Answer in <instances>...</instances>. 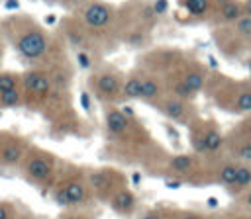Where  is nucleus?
<instances>
[{"label": "nucleus", "mask_w": 251, "mask_h": 219, "mask_svg": "<svg viewBox=\"0 0 251 219\" xmlns=\"http://www.w3.org/2000/svg\"><path fill=\"white\" fill-rule=\"evenodd\" d=\"M0 31L6 41L18 51V55L29 63L43 59L49 51V37L47 33L27 16L14 14L0 22Z\"/></svg>", "instance_id": "f257e3e1"}, {"label": "nucleus", "mask_w": 251, "mask_h": 219, "mask_svg": "<svg viewBox=\"0 0 251 219\" xmlns=\"http://www.w3.org/2000/svg\"><path fill=\"white\" fill-rule=\"evenodd\" d=\"M20 166H22L25 178L31 182H37V184L47 182L53 174V158L49 156V153H43L37 149H29Z\"/></svg>", "instance_id": "f03ea898"}, {"label": "nucleus", "mask_w": 251, "mask_h": 219, "mask_svg": "<svg viewBox=\"0 0 251 219\" xmlns=\"http://www.w3.org/2000/svg\"><path fill=\"white\" fill-rule=\"evenodd\" d=\"M29 147L24 137L8 131H0V166H20Z\"/></svg>", "instance_id": "7ed1b4c3"}, {"label": "nucleus", "mask_w": 251, "mask_h": 219, "mask_svg": "<svg viewBox=\"0 0 251 219\" xmlns=\"http://www.w3.org/2000/svg\"><path fill=\"white\" fill-rule=\"evenodd\" d=\"M22 92L24 98H47L51 94V78L41 70H27L22 74Z\"/></svg>", "instance_id": "20e7f679"}, {"label": "nucleus", "mask_w": 251, "mask_h": 219, "mask_svg": "<svg viewBox=\"0 0 251 219\" xmlns=\"http://www.w3.org/2000/svg\"><path fill=\"white\" fill-rule=\"evenodd\" d=\"M82 18L88 27H104L112 18V10L102 2H92L84 8Z\"/></svg>", "instance_id": "39448f33"}, {"label": "nucleus", "mask_w": 251, "mask_h": 219, "mask_svg": "<svg viewBox=\"0 0 251 219\" xmlns=\"http://www.w3.org/2000/svg\"><path fill=\"white\" fill-rule=\"evenodd\" d=\"M61 188H63V192L67 196L69 205H78V203H82L86 199V186L80 180H69Z\"/></svg>", "instance_id": "423d86ee"}, {"label": "nucleus", "mask_w": 251, "mask_h": 219, "mask_svg": "<svg viewBox=\"0 0 251 219\" xmlns=\"http://www.w3.org/2000/svg\"><path fill=\"white\" fill-rule=\"evenodd\" d=\"M106 127H108L110 133L120 135V133H124L127 129V119H126V115L122 111L112 110V111L106 113Z\"/></svg>", "instance_id": "0eeeda50"}, {"label": "nucleus", "mask_w": 251, "mask_h": 219, "mask_svg": "<svg viewBox=\"0 0 251 219\" xmlns=\"http://www.w3.org/2000/svg\"><path fill=\"white\" fill-rule=\"evenodd\" d=\"M112 205H114V209H118V211H129V209L135 205V197H133L131 192L122 190V192H118V194L114 196Z\"/></svg>", "instance_id": "6e6552de"}, {"label": "nucleus", "mask_w": 251, "mask_h": 219, "mask_svg": "<svg viewBox=\"0 0 251 219\" xmlns=\"http://www.w3.org/2000/svg\"><path fill=\"white\" fill-rule=\"evenodd\" d=\"M96 88L102 94H116L118 88H120V82L114 74H100L98 80H96Z\"/></svg>", "instance_id": "1a4fd4ad"}, {"label": "nucleus", "mask_w": 251, "mask_h": 219, "mask_svg": "<svg viewBox=\"0 0 251 219\" xmlns=\"http://www.w3.org/2000/svg\"><path fill=\"white\" fill-rule=\"evenodd\" d=\"M20 104H24V92H22V88H16V90H10V92L0 94V110L2 108H18Z\"/></svg>", "instance_id": "9d476101"}, {"label": "nucleus", "mask_w": 251, "mask_h": 219, "mask_svg": "<svg viewBox=\"0 0 251 219\" xmlns=\"http://www.w3.org/2000/svg\"><path fill=\"white\" fill-rule=\"evenodd\" d=\"M194 164V158L188 156V154H176L173 160H171V168L175 172H188Z\"/></svg>", "instance_id": "9b49d317"}, {"label": "nucleus", "mask_w": 251, "mask_h": 219, "mask_svg": "<svg viewBox=\"0 0 251 219\" xmlns=\"http://www.w3.org/2000/svg\"><path fill=\"white\" fill-rule=\"evenodd\" d=\"M141 90H143V82L135 76H131L126 84H124V94L127 98H141Z\"/></svg>", "instance_id": "f8f14e48"}, {"label": "nucleus", "mask_w": 251, "mask_h": 219, "mask_svg": "<svg viewBox=\"0 0 251 219\" xmlns=\"http://www.w3.org/2000/svg\"><path fill=\"white\" fill-rule=\"evenodd\" d=\"M220 145H222V135H220L218 131H214V129H210V131L204 135V139H202V147H204L206 151H218Z\"/></svg>", "instance_id": "ddd939ff"}, {"label": "nucleus", "mask_w": 251, "mask_h": 219, "mask_svg": "<svg viewBox=\"0 0 251 219\" xmlns=\"http://www.w3.org/2000/svg\"><path fill=\"white\" fill-rule=\"evenodd\" d=\"M222 18H224L226 22H237V20L241 18V8H239V4L227 2V4L222 8Z\"/></svg>", "instance_id": "4468645a"}, {"label": "nucleus", "mask_w": 251, "mask_h": 219, "mask_svg": "<svg viewBox=\"0 0 251 219\" xmlns=\"http://www.w3.org/2000/svg\"><path fill=\"white\" fill-rule=\"evenodd\" d=\"M237 188H245L251 184V166H237V174H235V182Z\"/></svg>", "instance_id": "2eb2a0df"}, {"label": "nucleus", "mask_w": 251, "mask_h": 219, "mask_svg": "<svg viewBox=\"0 0 251 219\" xmlns=\"http://www.w3.org/2000/svg\"><path fill=\"white\" fill-rule=\"evenodd\" d=\"M182 82L190 88V92H194V90H200V88H202V84H204V76H202L200 72H188V74L184 76Z\"/></svg>", "instance_id": "dca6fc26"}, {"label": "nucleus", "mask_w": 251, "mask_h": 219, "mask_svg": "<svg viewBox=\"0 0 251 219\" xmlns=\"http://www.w3.org/2000/svg\"><path fill=\"white\" fill-rule=\"evenodd\" d=\"M163 110H165V113H167L169 117H173V119H178V117L182 115V111H184V108H182V104H180L178 100H169Z\"/></svg>", "instance_id": "f3484780"}, {"label": "nucleus", "mask_w": 251, "mask_h": 219, "mask_svg": "<svg viewBox=\"0 0 251 219\" xmlns=\"http://www.w3.org/2000/svg\"><path fill=\"white\" fill-rule=\"evenodd\" d=\"M0 219H18V211L12 201L0 199Z\"/></svg>", "instance_id": "a211bd4d"}, {"label": "nucleus", "mask_w": 251, "mask_h": 219, "mask_svg": "<svg viewBox=\"0 0 251 219\" xmlns=\"http://www.w3.org/2000/svg\"><path fill=\"white\" fill-rule=\"evenodd\" d=\"M235 174H237V166L235 164H226L220 170V182L222 184H233L235 182Z\"/></svg>", "instance_id": "6ab92c4d"}, {"label": "nucleus", "mask_w": 251, "mask_h": 219, "mask_svg": "<svg viewBox=\"0 0 251 219\" xmlns=\"http://www.w3.org/2000/svg\"><path fill=\"white\" fill-rule=\"evenodd\" d=\"M88 182H90V186H92L94 190H104V188H108V184H110V180H108V176H106L104 172H94V174H90V176H88Z\"/></svg>", "instance_id": "aec40b11"}, {"label": "nucleus", "mask_w": 251, "mask_h": 219, "mask_svg": "<svg viewBox=\"0 0 251 219\" xmlns=\"http://www.w3.org/2000/svg\"><path fill=\"white\" fill-rule=\"evenodd\" d=\"M184 6H186V10H188L190 14L200 16V14L206 12V8H208V0H186Z\"/></svg>", "instance_id": "412c9836"}, {"label": "nucleus", "mask_w": 251, "mask_h": 219, "mask_svg": "<svg viewBox=\"0 0 251 219\" xmlns=\"http://www.w3.org/2000/svg\"><path fill=\"white\" fill-rule=\"evenodd\" d=\"M159 94V84L155 80H143V90H141V98L145 100H153Z\"/></svg>", "instance_id": "4be33fe9"}, {"label": "nucleus", "mask_w": 251, "mask_h": 219, "mask_svg": "<svg viewBox=\"0 0 251 219\" xmlns=\"http://www.w3.org/2000/svg\"><path fill=\"white\" fill-rule=\"evenodd\" d=\"M235 29H237V33H241V35H251V18H249V16L239 18V20L235 22Z\"/></svg>", "instance_id": "5701e85b"}, {"label": "nucleus", "mask_w": 251, "mask_h": 219, "mask_svg": "<svg viewBox=\"0 0 251 219\" xmlns=\"http://www.w3.org/2000/svg\"><path fill=\"white\" fill-rule=\"evenodd\" d=\"M237 110L239 111H251V92H241L237 98Z\"/></svg>", "instance_id": "b1692460"}, {"label": "nucleus", "mask_w": 251, "mask_h": 219, "mask_svg": "<svg viewBox=\"0 0 251 219\" xmlns=\"http://www.w3.org/2000/svg\"><path fill=\"white\" fill-rule=\"evenodd\" d=\"M175 92H176L180 98H188V96H190V88H188L184 82H178V84L175 86Z\"/></svg>", "instance_id": "393cba45"}, {"label": "nucleus", "mask_w": 251, "mask_h": 219, "mask_svg": "<svg viewBox=\"0 0 251 219\" xmlns=\"http://www.w3.org/2000/svg\"><path fill=\"white\" fill-rule=\"evenodd\" d=\"M243 160H251V143H247V145H243L241 149H239V153H237Z\"/></svg>", "instance_id": "a878e982"}, {"label": "nucleus", "mask_w": 251, "mask_h": 219, "mask_svg": "<svg viewBox=\"0 0 251 219\" xmlns=\"http://www.w3.org/2000/svg\"><path fill=\"white\" fill-rule=\"evenodd\" d=\"M76 57H78V63H80V66H82V68L90 66V61H88V55H86V53H78Z\"/></svg>", "instance_id": "bb28decb"}, {"label": "nucleus", "mask_w": 251, "mask_h": 219, "mask_svg": "<svg viewBox=\"0 0 251 219\" xmlns=\"http://www.w3.org/2000/svg\"><path fill=\"white\" fill-rule=\"evenodd\" d=\"M4 8H6L8 12H10V10H18V8H20V2H18V0H6V2H4Z\"/></svg>", "instance_id": "cd10ccee"}, {"label": "nucleus", "mask_w": 251, "mask_h": 219, "mask_svg": "<svg viewBox=\"0 0 251 219\" xmlns=\"http://www.w3.org/2000/svg\"><path fill=\"white\" fill-rule=\"evenodd\" d=\"M63 219H84V217L76 215V213H69V215H63Z\"/></svg>", "instance_id": "c85d7f7f"}, {"label": "nucleus", "mask_w": 251, "mask_h": 219, "mask_svg": "<svg viewBox=\"0 0 251 219\" xmlns=\"http://www.w3.org/2000/svg\"><path fill=\"white\" fill-rule=\"evenodd\" d=\"M163 10H165V2H163V0H161V2H159V4H155V12H157V14H159V12H163Z\"/></svg>", "instance_id": "c756f323"}, {"label": "nucleus", "mask_w": 251, "mask_h": 219, "mask_svg": "<svg viewBox=\"0 0 251 219\" xmlns=\"http://www.w3.org/2000/svg\"><path fill=\"white\" fill-rule=\"evenodd\" d=\"M80 100H82V106H84V110H88V98H86V94H82V96H80Z\"/></svg>", "instance_id": "7c9ffc66"}, {"label": "nucleus", "mask_w": 251, "mask_h": 219, "mask_svg": "<svg viewBox=\"0 0 251 219\" xmlns=\"http://www.w3.org/2000/svg\"><path fill=\"white\" fill-rule=\"evenodd\" d=\"M182 219H202L200 215H196V213H188V215H184Z\"/></svg>", "instance_id": "2f4dec72"}, {"label": "nucleus", "mask_w": 251, "mask_h": 219, "mask_svg": "<svg viewBox=\"0 0 251 219\" xmlns=\"http://www.w3.org/2000/svg\"><path fill=\"white\" fill-rule=\"evenodd\" d=\"M245 12H247V14H249V18H251V0H247V2H245Z\"/></svg>", "instance_id": "473e14b6"}, {"label": "nucleus", "mask_w": 251, "mask_h": 219, "mask_svg": "<svg viewBox=\"0 0 251 219\" xmlns=\"http://www.w3.org/2000/svg\"><path fill=\"white\" fill-rule=\"evenodd\" d=\"M141 219H157V217H155V215H151V213H147V215H143Z\"/></svg>", "instance_id": "72a5a7b5"}, {"label": "nucleus", "mask_w": 251, "mask_h": 219, "mask_svg": "<svg viewBox=\"0 0 251 219\" xmlns=\"http://www.w3.org/2000/svg\"><path fill=\"white\" fill-rule=\"evenodd\" d=\"M245 201H247V205H249V207H251V192H249V194H247V199H245Z\"/></svg>", "instance_id": "f704fd0d"}, {"label": "nucleus", "mask_w": 251, "mask_h": 219, "mask_svg": "<svg viewBox=\"0 0 251 219\" xmlns=\"http://www.w3.org/2000/svg\"><path fill=\"white\" fill-rule=\"evenodd\" d=\"M18 219H33V217H29V215H27V217H18Z\"/></svg>", "instance_id": "c9c22d12"}, {"label": "nucleus", "mask_w": 251, "mask_h": 219, "mask_svg": "<svg viewBox=\"0 0 251 219\" xmlns=\"http://www.w3.org/2000/svg\"><path fill=\"white\" fill-rule=\"evenodd\" d=\"M247 66H249V70H251V59H249V63H247Z\"/></svg>", "instance_id": "e433bc0d"}, {"label": "nucleus", "mask_w": 251, "mask_h": 219, "mask_svg": "<svg viewBox=\"0 0 251 219\" xmlns=\"http://www.w3.org/2000/svg\"><path fill=\"white\" fill-rule=\"evenodd\" d=\"M73 2H76V4H78V2H84V0H73Z\"/></svg>", "instance_id": "4c0bfd02"}, {"label": "nucleus", "mask_w": 251, "mask_h": 219, "mask_svg": "<svg viewBox=\"0 0 251 219\" xmlns=\"http://www.w3.org/2000/svg\"><path fill=\"white\" fill-rule=\"evenodd\" d=\"M0 117H2V111H0Z\"/></svg>", "instance_id": "58836bf2"}]
</instances>
